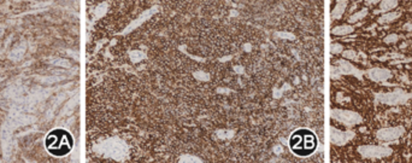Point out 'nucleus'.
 <instances>
[{
    "mask_svg": "<svg viewBox=\"0 0 412 163\" xmlns=\"http://www.w3.org/2000/svg\"><path fill=\"white\" fill-rule=\"evenodd\" d=\"M315 146H316L315 135L311 134L310 132L300 130V132H296L290 138V147L293 149L294 152H296L299 155L311 154L313 151Z\"/></svg>",
    "mask_w": 412,
    "mask_h": 163,
    "instance_id": "nucleus-1",
    "label": "nucleus"
},
{
    "mask_svg": "<svg viewBox=\"0 0 412 163\" xmlns=\"http://www.w3.org/2000/svg\"><path fill=\"white\" fill-rule=\"evenodd\" d=\"M358 151L363 157H368V158H382V157H387L392 154V150L389 147H384V146H380V145L360 146L358 149Z\"/></svg>",
    "mask_w": 412,
    "mask_h": 163,
    "instance_id": "nucleus-2",
    "label": "nucleus"
},
{
    "mask_svg": "<svg viewBox=\"0 0 412 163\" xmlns=\"http://www.w3.org/2000/svg\"><path fill=\"white\" fill-rule=\"evenodd\" d=\"M331 117L347 126H353V125L362 122V116L359 114L353 112V111H347V110H333Z\"/></svg>",
    "mask_w": 412,
    "mask_h": 163,
    "instance_id": "nucleus-3",
    "label": "nucleus"
},
{
    "mask_svg": "<svg viewBox=\"0 0 412 163\" xmlns=\"http://www.w3.org/2000/svg\"><path fill=\"white\" fill-rule=\"evenodd\" d=\"M404 133L403 127H390V128H383L377 132L376 136L381 141H393L398 138H400Z\"/></svg>",
    "mask_w": 412,
    "mask_h": 163,
    "instance_id": "nucleus-4",
    "label": "nucleus"
},
{
    "mask_svg": "<svg viewBox=\"0 0 412 163\" xmlns=\"http://www.w3.org/2000/svg\"><path fill=\"white\" fill-rule=\"evenodd\" d=\"M353 136H354V133L351 132V130L341 132V130L335 129V128H331V130H330V139H331V143H333V144H336V145H344V144L348 143Z\"/></svg>",
    "mask_w": 412,
    "mask_h": 163,
    "instance_id": "nucleus-5",
    "label": "nucleus"
},
{
    "mask_svg": "<svg viewBox=\"0 0 412 163\" xmlns=\"http://www.w3.org/2000/svg\"><path fill=\"white\" fill-rule=\"evenodd\" d=\"M409 98V96L404 94L401 91H396L394 93H388V94H381L379 96V100L384 103V104H399V103H404L406 99Z\"/></svg>",
    "mask_w": 412,
    "mask_h": 163,
    "instance_id": "nucleus-6",
    "label": "nucleus"
},
{
    "mask_svg": "<svg viewBox=\"0 0 412 163\" xmlns=\"http://www.w3.org/2000/svg\"><path fill=\"white\" fill-rule=\"evenodd\" d=\"M366 75L372 80V81H386L388 80L392 74L387 69H381V68H374L366 71Z\"/></svg>",
    "mask_w": 412,
    "mask_h": 163,
    "instance_id": "nucleus-7",
    "label": "nucleus"
},
{
    "mask_svg": "<svg viewBox=\"0 0 412 163\" xmlns=\"http://www.w3.org/2000/svg\"><path fill=\"white\" fill-rule=\"evenodd\" d=\"M338 63H339V69H338V71L341 73V74H357V73H359L355 68H353V66L349 64V63H347V62L339 61Z\"/></svg>",
    "mask_w": 412,
    "mask_h": 163,
    "instance_id": "nucleus-8",
    "label": "nucleus"
},
{
    "mask_svg": "<svg viewBox=\"0 0 412 163\" xmlns=\"http://www.w3.org/2000/svg\"><path fill=\"white\" fill-rule=\"evenodd\" d=\"M380 10L377 12H387L389 10H393L394 7L398 6V1L394 0H386V1H381L380 2Z\"/></svg>",
    "mask_w": 412,
    "mask_h": 163,
    "instance_id": "nucleus-9",
    "label": "nucleus"
},
{
    "mask_svg": "<svg viewBox=\"0 0 412 163\" xmlns=\"http://www.w3.org/2000/svg\"><path fill=\"white\" fill-rule=\"evenodd\" d=\"M400 17V12H388L379 18V23H389Z\"/></svg>",
    "mask_w": 412,
    "mask_h": 163,
    "instance_id": "nucleus-10",
    "label": "nucleus"
},
{
    "mask_svg": "<svg viewBox=\"0 0 412 163\" xmlns=\"http://www.w3.org/2000/svg\"><path fill=\"white\" fill-rule=\"evenodd\" d=\"M345 9H346V2H345V1L339 2V5H336V7L334 9V11L331 12V18H333V19H339V18L342 16Z\"/></svg>",
    "mask_w": 412,
    "mask_h": 163,
    "instance_id": "nucleus-11",
    "label": "nucleus"
},
{
    "mask_svg": "<svg viewBox=\"0 0 412 163\" xmlns=\"http://www.w3.org/2000/svg\"><path fill=\"white\" fill-rule=\"evenodd\" d=\"M352 32H353V27L351 26H339L331 30L334 35H348Z\"/></svg>",
    "mask_w": 412,
    "mask_h": 163,
    "instance_id": "nucleus-12",
    "label": "nucleus"
},
{
    "mask_svg": "<svg viewBox=\"0 0 412 163\" xmlns=\"http://www.w3.org/2000/svg\"><path fill=\"white\" fill-rule=\"evenodd\" d=\"M368 15V9H363V10H360L359 12H357V13H353L351 17H349V23H354V22H358L359 19H362V18H364L365 16Z\"/></svg>",
    "mask_w": 412,
    "mask_h": 163,
    "instance_id": "nucleus-13",
    "label": "nucleus"
},
{
    "mask_svg": "<svg viewBox=\"0 0 412 163\" xmlns=\"http://www.w3.org/2000/svg\"><path fill=\"white\" fill-rule=\"evenodd\" d=\"M399 40V36L396 35V34H389L388 36H386L384 37V42L386 44H394V42H396Z\"/></svg>",
    "mask_w": 412,
    "mask_h": 163,
    "instance_id": "nucleus-14",
    "label": "nucleus"
},
{
    "mask_svg": "<svg viewBox=\"0 0 412 163\" xmlns=\"http://www.w3.org/2000/svg\"><path fill=\"white\" fill-rule=\"evenodd\" d=\"M342 56H344V58H347V59H355L357 53H355L354 51L347 50V51H345V52L342 53Z\"/></svg>",
    "mask_w": 412,
    "mask_h": 163,
    "instance_id": "nucleus-15",
    "label": "nucleus"
},
{
    "mask_svg": "<svg viewBox=\"0 0 412 163\" xmlns=\"http://www.w3.org/2000/svg\"><path fill=\"white\" fill-rule=\"evenodd\" d=\"M341 51H342L341 45H335V44L331 45V53H340Z\"/></svg>",
    "mask_w": 412,
    "mask_h": 163,
    "instance_id": "nucleus-16",
    "label": "nucleus"
},
{
    "mask_svg": "<svg viewBox=\"0 0 412 163\" xmlns=\"http://www.w3.org/2000/svg\"><path fill=\"white\" fill-rule=\"evenodd\" d=\"M404 29H406V30H412V24L411 23L405 24V26H404Z\"/></svg>",
    "mask_w": 412,
    "mask_h": 163,
    "instance_id": "nucleus-17",
    "label": "nucleus"
}]
</instances>
